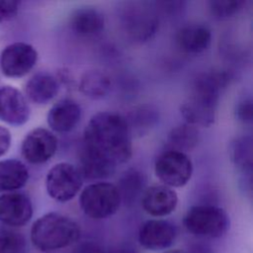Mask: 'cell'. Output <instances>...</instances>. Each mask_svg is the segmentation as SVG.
<instances>
[{
	"label": "cell",
	"instance_id": "30",
	"mask_svg": "<svg viewBox=\"0 0 253 253\" xmlns=\"http://www.w3.org/2000/svg\"><path fill=\"white\" fill-rule=\"evenodd\" d=\"M12 142V136L10 130L3 126H0V157L3 156L10 148Z\"/></svg>",
	"mask_w": 253,
	"mask_h": 253
},
{
	"label": "cell",
	"instance_id": "3",
	"mask_svg": "<svg viewBox=\"0 0 253 253\" xmlns=\"http://www.w3.org/2000/svg\"><path fill=\"white\" fill-rule=\"evenodd\" d=\"M80 226L71 217L59 212H47L31 228V241L42 252H53L70 246L80 237Z\"/></svg>",
	"mask_w": 253,
	"mask_h": 253
},
{
	"label": "cell",
	"instance_id": "12",
	"mask_svg": "<svg viewBox=\"0 0 253 253\" xmlns=\"http://www.w3.org/2000/svg\"><path fill=\"white\" fill-rule=\"evenodd\" d=\"M30 114L28 101L19 89L13 86L0 88V121L20 126L29 121Z\"/></svg>",
	"mask_w": 253,
	"mask_h": 253
},
{
	"label": "cell",
	"instance_id": "28",
	"mask_svg": "<svg viewBox=\"0 0 253 253\" xmlns=\"http://www.w3.org/2000/svg\"><path fill=\"white\" fill-rule=\"evenodd\" d=\"M19 1L0 0V23L13 19L19 11Z\"/></svg>",
	"mask_w": 253,
	"mask_h": 253
},
{
	"label": "cell",
	"instance_id": "20",
	"mask_svg": "<svg viewBox=\"0 0 253 253\" xmlns=\"http://www.w3.org/2000/svg\"><path fill=\"white\" fill-rule=\"evenodd\" d=\"M126 119L131 135H143L158 124L159 112L152 105H139L134 107Z\"/></svg>",
	"mask_w": 253,
	"mask_h": 253
},
{
	"label": "cell",
	"instance_id": "11",
	"mask_svg": "<svg viewBox=\"0 0 253 253\" xmlns=\"http://www.w3.org/2000/svg\"><path fill=\"white\" fill-rule=\"evenodd\" d=\"M176 236V226L166 219H148L140 225L138 230L140 245L151 251L171 247Z\"/></svg>",
	"mask_w": 253,
	"mask_h": 253
},
{
	"label": "cell",
	"instance_id": "10",
	"mask_svg": "<svg viewBox=\"0 0 253 253\" xmlns=\"http://www.w3.org/2000/svg\"><path fill=\"white\" fill-rule=\"evenodd\" d=\"M33 204L30 198L19 192L0 195V222L19 227L27 224L33 216Z\"/></svg>",
	"mask_w": 253,
	"mask_h": 253
},
{
	"label": "cell",
	"instance_id": "1",
	"mask_svg": "<svg viewBox=\"0 0 253 253\" xmlns=\"http://www.w3.org/2000/svg\"><path fill=\"white\" fill-rule=\"evenodd\" d=\"M81 152L115 168L132 155V140L125 116L99 112L91 117L83 133Z\"/></svg>",
	"mask_w": 253,
	"mask_h": 253
},
{
	"label": "cell",
	"instance_id": "6",
	"mask_svg": "<svg viewBox=\"0 0 253 253\" xmlns=\"http://www.w3.org/2000/svg\"><path fill=\"white\" fill-rule=\"evenodd\" d=\"M82 185L83 178L79 169L68 162L56 163L45 176V189L48 196L61 203L76 197Z\"/></svg>",
	"mask_w": 253,
	"mask_h": 253
},
{
	"label": "cell",
	"instance_id": "8",
	"mask_svg": "<svg viewBox=\"0 0 253 253\" xmlns=\"http://www.w3.org/2000/svg\"><path fill=\"white\" fill-rule=\"evenodd\" d=\"M38 61V51L30 43L17 42L8 44L0 54V67L10 78L27 75Z\"/></svg>",
	"mask_w": 253,
	"mask_h": 253
},
{
	"label": "cell",
	"instance_id": "21",
	"mask_svg": "<svg viewBox=\"0 0 253 253\" xmlns=\"http://www.w3.org/2000/svg\"><path fill=\"white\" fill-rule=\"evenodd\" d=\"M111 86L110 77L99 69L86 70L79 80L80 92L91 99L104 98L109 94Z\"/></svg>",
	"mask_w": 253,
	"mask_h": 253
},
{
	"label": "cell",
	"instance_id": "32",
	"mask_svg": "<svg viewBox=\"0 0 253 253\" xmlns=\"http://www.w3.org/2000/svg\"><path fill=\"white\" fill-rule=\"evenodd\" d=\"M107 253H136L132 247L129 246H119L117 248H113L107 250Z\"/></svg>",
	"mask_w": 253,
	"mask_h": 253
},
{
	"label": "cell",
	"instance_id": "31",
	"mask_svg": "<svg viewBox=\"0 0 253 253\" xmlns=\"http://www.w3.org/2000/svg\"><path fill=\"white\" fill-rule=\"evenodd\" d=\"M1 253H26V242L25 238L22 239L21 241L17 242L16 244L12 245L10 248L6 249L5 251Z\"/></svg>",
	"mask_w": 253,
	"mask_h": 253
},
{
	"label": "cell",
	"instance_id": "29",
	"mask_svg": "<svg viewBox=\"0 0 253 253\" xmlns=\"http://www.w3.org/2000/svg\"><path fill=\"white\" fill-rule=\"evenodd\" d=\"M73 253H107V250L93 241H84L75 247Z\"/></svg>",
	"mask_w": 253,
	"mask_h": 253
},
{
	"label": "cell",
	"instance_id": "13",
	"mask_svg": "<svg viewBox=\"0 0 253 253\" xmlns=\"http://www.w3.org/2000/svg\"><path fill=\"white\" fill-rule=\"evenodd\" d=\"M178 204V195L165 185H152L141 195V207L148 214L156 217L172 213Z\"/></svg>",
	"mask_w": 253,
	"mask_h": 253
},
{
	"label": "cell",
	"instance_id": "9",
	"mask_svg": "<svg viewBox=\"0 0 253 253\" xmlns=\"http://www.w3.org/2000/svg\"><path fill=\"white\" fill-rule=\"evenodd\" d=\"M58 140L55 134L44 127L29 131L22 141V156L31 164H43L56 152Z\"/></svg>",
	"mask_w": 253,
	"mask_h": 253
},
{
	"label": "cell",
	"instance_id": "34",
	"mask_svg": "<svg viewBox=\"0 0 253 253\" xmlns=\"http://www.w3.org/2000/svg\"><path fill=\"white\" fill-rule=\"evenodd\" d=\"M163 253H187V251H184V250H180V249H173V250H168V251H165Z\"/></svg>",
	"mask_w": 253,
	"mask_h": 253
},
{
	"label": "cell",
	"instance_id": "26",
	"mask_svg": "<svg viewBox=\"0 0 253 253\" xmlns=\"http://www.w3.org/2000/svg\"><path fill=\"white\" fill-rule=\"evenodd\" d=\"M235 118L243 124H251L253 120V106L251 98L243 99L236 105Z\"/></svg>",
	"mask_w": 253,
	"mask_h": 253
},
{
	"label": "cell",
	"instance_id": "7",
	"mask_svg": "<svg viewBox=\"0 0 253 253\" xmlns=\"http://www.w3.org/2000/svg\"><path fill=\"white\" fill-rule=\"evenodd\" d=\"M193 162L184 152L167 149L160 153L154 163L156 177L170 188L185 186L193 174Z\"/></svg>",
	"mask_w": 253,
	"mask_h": 253
},
{
	"label": "cell",
	"instance_id": "25",
	"mask_svg": "<svg viewBox=\"0 0 253 253\" xmlns=\"http://www.w3.org/2000/svg\"><path fill=\"white\" fill-rule=\"evenodd\" d=\"M208 4L212 17L227 19L238 13L246 2L243 0H211Z\"/></svg>",
	"mask_w": 253,
	"mask_h": 253
},
{
	"label": "cell",
	"instance_id": "15",
	"mask_svg": "<svg viewBox=\"0 0 253 253\" xmlns=\"http://www.w3.org/2000/svg\"><path fill=\"white\" fill-rule=\"evenodd\" d=\"M60 83L56 76L48 72H38L26 83L25 93L28 99L38 105L50 102L58 94Z\"/></svg>",
	"mask_w": 253,
	"mask_h": 253
},
{
	"label": "cell",
	"instance_id": "22",
	"mask_svg": "<svg viewBox=\"0 0 253 253\" xmlns=\"http://www.w3.org/2000/svg\"><path fill=\"white\" fill-rule=\"evenodd\" d=\"M200 140L198 128L187 123L173 127L168 133L166 142L171 150H177L186 153L194 149Z\"/></svg>",
	"mask_w": 253,
	"mask_h": 253
},
{
	"label": "cell",
	"instance_id": "19",
	"mask_svg": "<svg viewBox=\"0 0 253 253\" xmlns=\"http://www.w3.org/2000/svg\"><path fill=\"white\" fill-rule=\"evenodd\" d=\"M71 30L81 36L99 34L105 27L104 15L95 8L83 7L75 10L69 20Z\"/></svg>",
	"mask_w": 253,
	"mask_h": 253
},
{
	"label": "cell",
	"instance_id": "18",
	"mask_svg": "<svg viewBox=\"0 0 253 253\" xmlns=\"http://www.w3.org/2000/svg\"><path fill=\"white\" fill-rule=\"evenodd\" d=\"M27 166L18 159L0 160V192L10 193L23 188L29 180Z\"/></svg>",
	"mask_w": 253,
	"mask_h": 253
},
{
	"label": "cell",
	"instance_id": "23",
	"mask_svg": "<svg viewBox=\"0 0 253 253\" xmlns=\"http://www.w3.org/2000/svg\"><path fill=\"white\" fill-rule=\"evenodd\" d=\"M146 177L138 169L130 168L126 170L119 179L117 186L122 201H133L145 190Z\"/></svg>",
	"mask_w": 253,
	"mask_h": 253
},
{
	"label": "cell",
	"instance_id": "16",
	"mask_svg": "<svg viewBox=\"0 0 253 253\" xmlns=\"http://www.w3.org/2000/svg\"><path fill=\"white\" fill-rule=\"evenodd\" d=\"M176 42L178 46L187 53H201L211 45V31L204 24H189L178 31Z\"/></svg>",
	"mask_w": 253,
	"mask_h": 253
},
{
	"label": "cell",
	"instance_id": "17",
	"mask_svg": "<svg viewBox=\"0 0 253 253\" xmlns=\"http://www.w3.org/2000/svg\"><path fill=\"white\" fill-rule=\"evenodd\" d=\"M124 18L126 31L135 41H146L157 30L156 17L145 9L134 7L126 12Z\"/></svg>",
	"mask_w": 253,
	"mask_h": 253
},
{
	"label": "cell",
	"instance_id": "24",
	"mask_svg": "<svg viewBox=\"0 0 253 253\" xmlns=\"http://www.w3.org/2000/svg\"><path fill=\"white\" fill-rule=\"evenodd\" d=\"M252 137L242 135L236 137L230 144L229 155L233 164L245 175L251 177L252 172Z\"/></svg>",
	"mask_w": 253,
	"mask_h": 253
},
{
	"label": "cell",
	"instance_id": "4",
	"mask_svg": "<svg viewBox=\"0 0 253 253\" xmlns=\"http://www.w3.org/2000/svg\"><path fill=\"white\" fill-rule=\"evenodd\" d=\"M183 223L195 236L219 238L227 232L230 221L223 209L212 205H199L187 211Z\"/></svg>",
	"mask_w": 253,
	"mask_h": 253
},
{
	"label": "cell",
	"instance_id": "27",
	"mask_svg": "<svg viewBox=\"0 0 253 253\" xmlns=\"http://www.w3.org/2000/svg\"><path fill=\"white\" fill-rule=\"evenodd\" d=\"M24 239V236L17 231L8 229L0 225V253L10 248L12 245Z\"/></svg>",
	"mask_w": 253,
	"mask_h": 253
},
{
	"label": "cell",
	"instance_id": "14",
	"mask_svg": "<svg viewBox=\"0 0 253 253\" xmlns=\"http://www.w3.org/2000/svg\"><path fill=\"white\" fill-rule=\"evenodd\" d=\"M82 116L80 105L73 99L64 98L49 109L46 121L49 127L56 132H68L76 127Z\"/></svg>",
	"mask_w": 253,
	"mask_h": 253
},
{
	"label": "cell",
	"instance_id": "33",
	"mask_svg": "<svg viewBox=\"0 0 253 253\" xmlns=\"http://www.w3.org/2000/svg\"><path fill=\"white\" fill-rule=\"evenodd\" d=\"M187 253H211V249L205 245H196L187 251Z\"/></svg>",
	"mask_w": 253,
	"mask_h": 253
},
{
	"label": "cell",
	"instance_id": "2",
	"mask_svg": "<svg viewBox=\"0 0 253 253\" xmlns=\"http://www.w3.org/2000/svg\"><path fill=\"white\" fill-rule=\"evenodd\" d=\"M226 87L224 77L218 71L201 73L195 79L192 93L180 106L186 123L194 126L210 127L215 122L221 90Z\"/></svg>",
	"mask_w": 253,
	"mask_h": 253
},
{
	"label": "cell",
	"instance_id": "5",
	"mask_svg": "<svg viewBox=\"0 0 253 253\" xmlns=\"http://www.w3.org/2000/svg\"><path fill=\"white\" fill-rule=\"evenodd\" d=\"M122 198L117 186L109 182H96L87 185L79 196L83 212L93 219L112 216L120 209Z\"/></svg>",
	"mask_w": 253,
	"mask_h": 253
}]
</instances>
